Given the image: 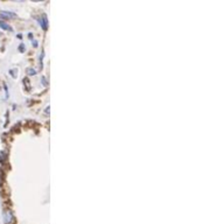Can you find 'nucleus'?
<instances>
[{
	"label": "nucleus",
	"mask_w": 200,
	"mask_h": 224,
	"mask_svg": "<svg viewBox=\"0 0 200 224\" xmlns=\"http://www.w3.org/2000/svg\"><path fill=\"white\" fill-rule=\"evenodd\" d=\"M4 219H5V223L6 224H11L13 221V215L10 211H6L5 215H4Z\"/></svg>",
	"instance_id": "1"
}]
</instances>
